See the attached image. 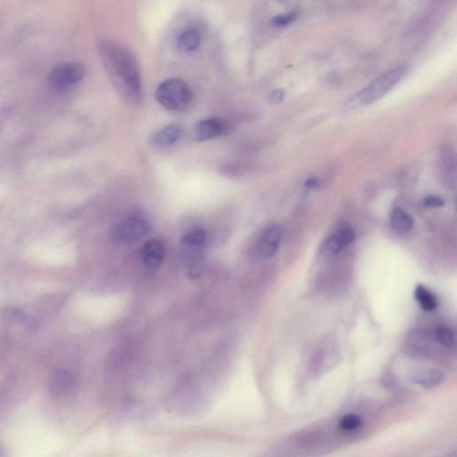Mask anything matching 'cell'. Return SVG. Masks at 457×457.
Masks as SVG:
<instances>
[{"instance_id":"1","label":"cell","mask_w":457,"mask_h":457,"mask_svg":"<svg viewBox=\"0 0 457 457\" xmlns=\"http://www.w3.org/2000/svg\"><path fill=\"white\" fill-rule=\"evenodd\" d=\"M98 51L118 93L130 103H138L142 97V83L138 61L132 51L110 40L101 41Z\"/></svg>"},{"instance_id":"2","label":"cell","mask_w":457,"mask_h":457,"mask_svg":"<svg viewBox=\"0 0 457 457\" xmlns=\"http://www.w3.org/2000/svg\"><path fill=\"white\" fill-rule=\"evenodd\" d=\"M207 244V232L201 227H194L182 236L180 242L181 260L191 280L199 279L202 276Z\"/></svg>"},{"instance_id":"3","label":"cell","mask_w":457,"mask_h":457,"mask_svg":"<svg viewBox=\"0 0 457 457\" xmlns=\"http://www.w3.org/2000/svg\"><path fill=\"white\" fill-rule=\"evenodd\" d=\"M407 66H398L383 73L366 88L361 89L358 93L353 96L347 103V107L354 110V108L375 103L389 93L399 82H401L407 75Z\"/></svg>"},{"instance_id":"4","label":"cell","mask_w":457,"mask_h":457,"mask_svg":"<svg viewBox=\"0 0 457 457\" xmlns=\"http://www.w3.org/2000/svg\"><path fill=\"white\" fill-rule=\"evenodd\" d=\"M156 100L166 110H184L190 104L191 91L186 82L181 79L166 80L158 86L156 91Z\"/></svg>"},{"instance_id":"5","label":"cell","mask_w":457,"mask_h":457,"mask_svg":"<svg viewBox=\"0 0 457 457\" xmlns=\"http://www.w3.org/2000/svg\"><path fill=\"white\" fill-rule=\"evenodd\" d=\"M85 75L86 67L82 63H62L51 70L49 82L51 87L63 91L82 81Z\"/></svg>"},{"instance_id":"6","label":"cell","mask_w":457,"mask_h":457,"mask_svg":"<svg viewBox=\"0 0 457 457\" xmlns=\"http://www.w3.org/2000/svg\"><path fill=\"white\" fill-rule=\"evenodd\" d=\"M151 229L144 217L133 216L118 223L114 231V239L121 245H130L148 234Z\"/></svg>"},{"instance_id":"7","label":"cell","mask_w":457,"mask_h":457,"mask_svg":"<svg viewBox=\"0 0 457 457\" xmlns=\"http://www.w3.org/2000/svg\"><path fill=\"white\" fill-rule=\"evenodd\" d=\"M165 246L159 239H149L143 246L142 261L149 271L158 270L165 260Z\"/></svg>"},{"instance_id":"8","label":"cell","mask_w":457,"mask_h":457,"mask_svg":"<svg viewBox=\"0 0 457 457\" xmlns=\"http://www.w3.org/2000/svg\"><path fill=\"white\" fill-rule=\"evenodd\" d=\"M283 239V230L279 225H273L265 230L259 239L257 251L262 257H274L280 248Z\"/></svg>"},{"instance_id":"9","label":"cell","mask_w":457,"mask_h":457,"mask_svg":"<svg viewBox=\"0 0 457 457\" xmlns=\"http://www.w3.org/2000/svg\"><path fill=\"white\" fill-rule=\"evenodd\" d=\"M225 130V124L222 120L216 118L201 120L194 126L193 138L197 142H206L216 138Z\"/></svg>"},{"instance_id":"10","label":"cell","mask_w":457,"mask_h":457,"mask_svg":"<svg viewBox=\"0 0 457 457\" xmlns=\"http://www.w3.org/2000/svg\"><path fill=\"white\" fill-rule=\"evenodd\" d=\"M356 233L351 228H341L325 241L322 252L327 255L340 253L343 249L352 244Z\"/></svg>"},{"instance_id":"11","label":"cell","mask_w":457,"mask_h":457,"mask_svg":"<svg viewBox=\"0 0 457 457\" xmlns=\"http://www.w3.org/2000/svg\"><path fill=\"white\" fill-rule=\"evenodd\" d=\"M73 379L71 373L66 370H57L50 375L49 389L50 395L55 398L66 397L71 392Z\"/></svg>"},{"instance_id":"12","label":"cell","mask_w":457,"mask_h":457,"mask_svg":"<svg viewBox=\"0 0 457 457\" xmlns=\"http://www.w3.org/2000/svg\"><path fill=\"white\" fill-rule=\"evenodd\" d=\"M441 175L449 186L456 184V156L451 149H445L443 150L440 158Z\"/></svg>"},{"instance_id":"13","label":"cell","mask_w":457,"mask_h":457,"mask_svg":"<svg viewBox=\"0 0 457 457\" xmlns=\"http://www.w3.org/2000/svg\"><path fill=\"white\" fill-rule=\"evenodd\" d=\"M182 130L178 124H170L153 135L151 142L155 146L168 147L177 142L181 135Z\"/></svg>"},{"instance_id":"14","label":"cell","mask_w":457,"mask_h":457,"mask_svg":"<svg viewBox=\"0 0 457 457\" xmlns=\"http://www.w3.org/2000/svg\"><path fill=\"white\" fill-rule=\"evenodd\" d=\"M391 225L396 232L404 234L414 228L413 217L404 209H396L391 213Z\"/></svg>"},{"instance_id":"15","label":"cell","mask_w":457,"mask_h":457,"mask_svg":"<svg viewBox=\"0 0 457 457\" xmlns=\"http://www.w3.org/2000/svg\"><path fill=\"white\" fill-rule=\"evenodd\" d=\"M202 40L201 33L196 28L187 29L179 35L177 45L183 51L196 50Z\"/></svg>"},{"instance_id":"16","label":"cell","mask_w":457,"mask_h":457,"mask_svg":"<svg viewBox=\"0 0 457 457\" xmlns=\"http://www.w3.org/2000/svg\"><path fill=\"white\" fill-rule=\"evenodd\" d=\"M415 299L424 311H433L437 308V299L433 293L423 285H419L414 292Z\"/></svg>"},{"instance_id":"17","label":"cell","mask_w":457,"mask_h":457,"mask_svg":"<svg viewBox=\"0 0 457 457\" xmlns=\"http://www.w3.org/2000/svg\"><path fill=\"white\" fill-rule=\"evenodd\" d=\"M362 426V419L356 414H347L342 417L338 423L340 429L344 431H352Z\"/></svg>"},{"instance_id":"18","label":"cell","mask_w":457,"mask_h":457,"mask_svg":"<svg viewBox=\"0 0 457 457\" xmlns=\"http://www.w3.org/2000/svg\"><path fill=\"white\" fill-rule=\"evenodd\" d=\"M436 340L443 346L450 347L455 345V334L449 327H439L435 332Z\"/></svg>"},{"instance_id":"19","label":"cell","mask_w":457,"mask_h":457,"mask_svg":"<svg viewBox=\"0 0 457 457\" xmlns=\"http://www.w3.org/2000/svg\"><path fill=\"white\" fill-rule=\"evenodd\" d=\"M440 380L441 377L437 373L430 372L420 373L415 379L419 384L427 388L439 384Z\"/></svg>"},{"instance_id":"20","label":"cell","mask_w":457,"mask_h":457,"mask_svg":"<svg viewBox=\"0 0 457 457\" xmlns=\"http://www.w3.org/2000/svg\"><path fill=\"white\" fill-rule=\"evenodd\" d=\"M297 17H298V13L296 11L287 12L285 14H281L274 17L273 24L274 27H287V25L292 24Z\"/></svg>"},{"instance_id":"21","label":"cell","mask_w":457,"mask_h":457,"mask_svg":"<svg viewBox=\"0 0 457 457\" xmlns=\"http://www.w3.org/2000/svg\"><path fill=\"white\" fill-rule=\"evenodd\" d=\"M424 204L426 207H430V209H439V207H442L445 204V201L440 197L429 196L424 200Z\"/></svg>"},{"instance_id":"22","label":"cell","mask_w":457,"mask_h":457,"mask_svg":"<svg viewBox=\"0 0 457 457\" xmlns=\"http://www.w3.org/2000/svg\"><path fill=\"white\" fill-rule=\"evenodd\" d=\"M284 91L281 89H274V91L271 92L270 94V100L271 103L274 104H280L284 98Z\"/></svg>"},{"instance_id":"23","label":"cell","mask_w":457,"mask_h":457,"mask_svg":"<svg viewBox=\"0 0 457 457\" xmlns=\"http://www.w3.org/2000/svg\"><path fill=\"white\" fill-rule=\"evenodd\" d=\"M306 187L308 188H316L319 185V181L316 178H311L309 179L308 181H306Z\"/></svg>"}]
</instances>
